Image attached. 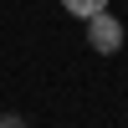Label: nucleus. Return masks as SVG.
I'll use <instances>...</instances> for the list:
<instances>
[{
	"label": "nucleus",
	"instance_id": "1",
	"mask_svg": "<svg viewBox=\"0 0 128 128\" xmlns=\"http://www.w3.org/2000/svg\"><path fill=\"white\" fill-rule=\"evenodd\" d=\"M87 46L98 51V56H113V51H123V20L118 16H92L87 20Z\"/></svg>",
	"mask_w": 128,
	"mask_h": 128
},
{
	"label": "nucleus",
	"instance_id": "2",
	"mask_svg": "<svg viewBox=\"0 0 128 128\" xmlns=\"http://www.w3.org/2000/svg\"><path fill=\"white\" fill-rule=\"evenodd\" d=\"M62 10H67V16H77V20H92V16H102V10H108V0H62Z\"/></svg>",
	"mask_w": 128,
	"mask_h": 128
},
{
	"label": "nucleus",
	"instance_id": "3",
	"mask_svg": "<svg viewBox=\"0 0 128 128\" xmlns=\"http://www.w3.org/2000/svg\"><path fill=\"white\" fill-rule=\"evenodd\" d=\"M0 128H26V118L20 113H0Z\"/></svg>",
	"mask_w": 128,
	"mask_h": 128
}]
</instances>
